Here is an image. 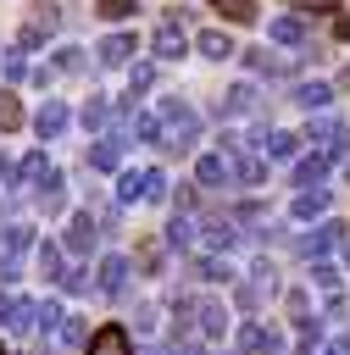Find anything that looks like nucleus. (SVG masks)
<instances>
[{"label": "nucleus", "mask_w": 350, "mask_h": 355, "mask_svg": "<svg viewBox=\"0 0 350 355\" xmlns=\"http://www.w3.org/2000/svg\"><path fill=\"white\" fill-rule=\"evenodd\" d=\"M161 133H167V150H189L200 133V116L183 100H161Z\"/></svg>", "instance_id": "nucleus-1"}, {"label": "nucleus", "mask_w": 350, "mask_h": 355, "mask_svg": "<svg viewBox=\"0 0 350 355\" xmlns=\"http://www.w3.org/2000/svg\"><path fill=\"white\" fill-rule=\"evenodd\" d=\"M239 355H283V333L272 322H244L239 327Z\"/></svg>", "instance_id": "nucleus-2"}, {"label": "nucleus", "mask_w": 350, "mask_h": 355, "mask_svg": "<svg viewBox=\"0 0 350 355\" xmlns=\"http://www.w3.org/2000/svg\"><path fill=\"white\" fill-rule=\"evenodd\" d=\"M306 139H311V144H322V155H328V161H339V155H344V139H350V133H344V122H339V116H311Z\"/></svg>", "instance_id": "nucleus-3"}, {"label": "nucleus", "mask_w": 350, "mask_h": 355, "mask_svg": "<svg viewBox=\"0 0 350 355\" xmlns=\"http://www.w3.org/2000/svg\"><path fill=\"white\" fill-rule=\"evenodd\" d=\"M272 288H278V272H272V261H256V266H250V283H239V305H244V311H256V305H261Z\"/></svg>", "instance_id": "nucleus-4"}, {"label": "nucleus", "mask_w": 350, "mask_h": 355, "mask_svg": "<svg viewBox=\"0 0 350 355\" xmlns=\"http://www.w3.org/2000/svg\"><path fill=\"white\" fill-rule=\"evenodd\" d=\"M250 144H261V150H267V161H289V155L300 150V133H283V128H256V133H250Z\"/></svg>", "instance_id": "nucleus-5"}, {"label": "nucleus", "mask_w": 350, "mask_h": 355, "mask_svg": "<svg viewBox=\"0 0 350 355\" xmlns=\"http://www.w3.org/2000/svg\"><path fill=\"white\" fill-rule=\"evenodd\" d=\"M150 44H156V55H161V61H178V55L189 50V39H183V22H178V17H167V22L150 33Z\"/></svg>", "instance_id": "nucleus-6"}, {"label": "nucleus", "mask_w": 350, "mask_h": 355, "mask_svg": "<svg viewBox=\"0 0 350 355\" xmlns=\"http://www.w3.org/2000/svg\"><path fill=\"white\" fill-rule=\"evenodd\" d=\"M61 28V6H39L33 17H28V28H22V50H33L39 39H50Z\"/></svg>", "instance_id": "nucleus-7"}, {"label": "nucleus", "mask_w": 350, "mask_h": 355, "mask_svg": "<svg viewBox=\"0 0 350 355\" xmlns=\"http://www.w3.org/2000/svg\"><path fill=\"white\" fill-rule=\"evenodd\" d=\"M94 239H100L94 216H89V211H72V222H67V250H72V255H89Z\"/></svg>", "instance_id": "nucleus-8"}, {"label": "nucleus", "mask_w": 350, "mask_h": 355, "mask_svg": "<svg viewBox=\"0 0 350 355\" xmlns=\"http://www.w3.org/2000/svg\"><path fill=\"white\" fill-rule=\"evenodd\" d=\"M333 244H344V227H339V222H322L317 233H306V239H300V255H311V261H322V255H328Z\"/></svg>", "instance_id": "nucleus-9"}, {"label": "nucleus", "mask_w": 350, "mask_h": 355, "mask_svg": "<svg viewBox=\"0 0 350 355\" xmlns=\"http://www.w3.org/2000/svg\"><path fill=\"white\" fill-rule=\"evenodd\" d=\"M267 39H272V44H300V39H306V17H294V11L272 17V22H267Z\"/></svg>", "instance_id": "nucleus-10"}, {"label": "nucleus", "mask_w": 350, "mask_h": 355, "mask_svg": "<svg viewBox=\"0 0 350 355\" xmlns=\"http://www.w3.org/2000/svg\"><path fill=\"white\" fill-rule=\"evenodd\" d=\"M261 100H256V89L250 83H233L228 94H222V105H217V116H250Z\"/></svg>", "instance_id": "nucleus-11"}, {"label": "nucleus", "mask_w": 350, "mask_h": 355, "mask_svg": "<svg viewBox=\"0 0 350 355\" xmlns=\"http://www.w3.org/2000/svg\"><path fill=\"white\" fill-rule=\"evenodd\" d=\"M89 355H133V349H128V333H122L117 322H106V327L89 338Z\"/></svg>", "instance_id": "nucleus-12"}, {"label": "nucleus", "mask_w": 350, "mask_h": 355, "mask_svg": "<svg viewBox=\"0 0 350 355\" xmlns=\"http://www.w3.org/2000/svg\"><path fill=\"white\" fill-rule=\"evenodd\" d=\"M244 61H250L256 72H294V67H300L306 55H272V50L261 44V50H244Z\"/></svg>", "instance_id": "nucleus-13"}, {"label": "nucleus", "mask_w": 350, "mask_h": 355, "mask_svg": "<svg viewBox=\"0 0 350 355\" xmlns=\"http://www.w3.org/2000/svg\"><path fill=\"white\" fill-rule=\"evenodd\" d=\"M200 233H206V244H217V250H233V244H239L233 216H206V222H200Z\"/></svg>", "instance_id": "nucleus-14"}, {"label": "nucleus", "mask_w": 350, "mask_h": 355, "mask_svg": "<svg viewBox=\"0 0 350 355\" xmlns=\"http://www.w3.org/2000/svg\"><path fill=\"white\" fill-rule=\"evenodd\" d=\"M194 50H200V55H211V61H228V55H239V50H233V39H228L222 28H206V33L194 39Z\"/></svg>", "instance_id": "nucleus-15"}, {"label": "nucleus", "mask_w": 350, "mask_h": 355, "mask_svg": "<svg viewBox=\"0 0 350 355\" xmlns=\"http://www.w3.org/2000/svg\"><path fill=\"white\" fill-rule=\"evenodd\" d=\"M133 44H139V39H133V33H106V39H100V50H94V55H100V61H106V67H117V61H128V55H133Z\"/></svg>", "instance_id": "nucleus-16"}, {"label": "nucleus", "mask_w": 350, "mask_h": 355, "mask_svg": "<svg viewBox=\"0 0 350 355\" xmlns=\"http://www.w3.org/2000/svg\"><path fill=\"white\" fill-rule=\"evenodd\" d=\"M33 128H39V139H56V133L67 128V105H61V100H44L39 116H33Z\"/></svg>", "instance_id": "nucleus-17"}, {"label": "nucleus", "mask_w": 350, "mask_h": 355, "mask_svg": "<svg viewBox=\"0 0 350 355\" xmlns=\"http://www.w3.org/2000/svg\"><path fill=\"white\" fill-rule=\"evenodd\" d=\"M89 166H94V172H117V166H122V144H117V139H94V144H89Z\"/></svg>", "instance_id": "nucleus-18"}, {"label": "nucleus", "mask_w": 350, "mask_h": 355, "mask_svg": "<svg viewBox=\"0 0 350 355\" xmlns=\"http://www.w3.org/2000/svg\"><path fill=\"white\" fill-rule=\"evenodd\" d=\"M194 178H200L206 189H217V183H228V178H233V161H228V155H200Z\"/></svg>", "instance_id": "nucleus-19"}, {"label": "nucleus", "mask_w": 350, "mask_h": 355, "mask_svg": "<svg viewBox=\"0 0 350 355\" xmlns=\"http://www.w3.org/2000/svg\"><path fill=\"white\" fill-rule=\"evenodd\" d=\"M328 200H333L328 189H300V194H294V205H289V216H300V222H306V216H322V211H328Z\"/></svg>", "instance_id": "nucleus-20"}, {"label": "nucleus", "mask_w": 350, "mask_h": 355, "mask_svg": "<svg viewBox=\"0 0 350 355\" xmlns=\"http://www.w3.org/2000/svg\"><path fill=\"white\" fill-rule=\"evenodd\" d=\"M189 272H194L200 283H228V277H233V266H228L222 255H194V261H189Z\"/></svg>", "instance_id": "nucleus-21"}, {"label": "nucleus", "mask_w": 350, "mask_h": 355, "mask_svg": "<svg viewBox=\"0 0 350 355\" xmlns=\"http://www.w3.org/2000/svg\"><path fill=\"white\" fill-rule=\"evenodd\" d=\"M44 178H50V161H44V150L22 155V166H17V183H22V189H39Z\"/></svg>", "instance_id": "nucleus-22"}, {"label": "nucleus", "mask_w": 350, "mask_h": 355, "mask_svg": "<svg viewBox=\"0 0 350 355\" xmlns=\"http://www.w3.org/2000/svg\"><path fill=\"white\" fill-rule=\"evenodd\" d=\"M328 166H333V161H328L322 150H317V155H306V161H294V183H300V189H317Z\"/></svg>", "instance_id": "nucleus-23"}, {"label": "nucleus", "mask_w": 350, "mask_h": 355, "mask_svg": "<svg viewBox=\"0 0 350 355\" xmlns=\"http://www.w3.org/2000/svg\"><path fill=\"white\" fill-rule=\"evenodd\" d=\"M122 283H128V261L122 255H106L100 261V294H122Z\"/></svg>", "instance_id": "nucleus-24"}, {"label": "nucleus", "mask_w": 350, "mask_h": 355, "mask_svg": "<svg viewBox=\"0 0 350 355\" xmlns=\"http://www.w3.org/2000/svg\"><path fill=\"white\" fill-rule=\"evenodd\" d=\"M333 100V89L328 83H294V105H306V111H322Z\"/></svg>", "instance_id": "nucleus-25"}, {"label": "nucleus", "mask_w": 350, "mask_h": 355, "mask_svg": "<svg viewBox=\"0 0 350 355\" xmlns=\"http://www.w3.org/2000/svg\"><path fill=\"white\" fill-rule=\"evenodd\" d=\"M172 250H189V239H194V222L183 216V211H172V222H167V233H161Z\"/></svg>", "instance_id": "nucleus-26"}, {"label": "nucleus", "mask_w": 350, "mask_h": 355, "mask_svg": "<svg viewBox=\"0 0 350 355\" xmlns=\"http://www.w3.org/2000/svg\"><path fill=\"white\" fill-rule=\"evenodd\" d=\"M33 261H39V277L67 283V272H61V250H56V244H39V255H33Z\"/></svg>", "instance_id": "nucleus-27"}, {"label": "nucleus", "mask_w": 350, "mask_h": 355, "mask_svg": "<svg viewBox=\"0 0 350 355\" xmlns=\"http://www.w3.org/2000/svg\"><path fill=\"white\" fill-rule=\"evenodd\" d=\"M211 11H222L228 22H256L261 6H256V0H211Z\"/></svg>", "instance_id": "nucleus-28"}, {"label": "nucleus", "mask_w": 350, "mask_h": 355, "mask_svg": "<svg viewBox=\"0 0 350 355\" xmlns=\"http://www.w3.org/2000/svg\"><path fill=\"white\" fill-rule=\"evenodd\" d=\"M233 178H239V183H261V178H267V161H261V155H239V161H233Z\"/></svg>", "instance_id": "nucleus-29"}, {"label": "nucleus", "mask_w": 350, "mask_h": 355, "mask_svg": "<svg viewBox=\"0 0 350 355\" xmlns=\"http://www.w3.org/2000/svg\"><path fill=\"white\" fill-rule=\"evenodd\" d=\"M117 200H122V205L144 200V172H122V178H117Z\"/></svg>", "instance_id": "nucleus-30"}, {"label": "nucleus", "mask_w": 350, "mask_h": 355, "mask_svg": "<svg viewBox=\"0 0 350 355\" xmlns=\"http://www.w3.org/2000/svg\"><path fill=\"white\" fill-rule=\"evenodd\" d=\"M11 128H22V105L11 89H0V133H11Z\"/></svg>", "instance_id": "nucleus-31"}, {"label": "nucleus", "mask_w": 350, "mask_h": 355, "mask_svg": "<svg viewBox=\"0 0 350 355\" xmlns=\"http://www.w3.org/2000/svg\"><path fill=\"white\" fill-rule=\"evenodd\" d=\"M0 72H6V78H11V83H17V78H28V55H22V44H17V50H6V55H0Z\"/></svg>", "instance_id": "nucleus-32"}, {"label": "nucleus", "mask_w": 350, "mask_h": 355, "mask_svg": "<svg viewBox=\"0 0 350 355\" xmlns=\"http://www.w3.org/2000/svg\"><path fill=\"white\" fill-rule=\"evenodd\" d=\"M106 116H111V105H106L100 94H89V105H83V128H106Z\"/></svg>", "instance_id": "nucleus-33"}, {"label": "nucleus", "mask_w": 350, "mask_h": 355, "mask_svg": "<svg viewBox=\"0 0 350 355\" xmlns=\"http://www.w3.org/2000/svg\"><path fill=\"white\" fill-rule=\"evenodd\" d=\"M133 133H139L144 144H156V139H161V116H150V111H139V116H133Z\"/></svg>", "instance_id": "nucleus-34"}, {"label": "nucleus", "mask_w": 350, "mask_h": 355, "mask_svg": "<svg viewBox=\"0 0 350 355\" xmlns=\"http://www.w3.org/2000/svg\"><path fill=\"white\" fill-rule=\"evenodd\" d=\"M311 283H317V288H328V294H339V272H333L328 261H311Z\"/></svg>", "instance_id": "nucleus-35"}, {"label": "nucleus", "mask_w": 350, "mask_h": 355, "mask_svg": "<svg viewBox=\"0 0 350 355\" xmlns=\"http://www.w3.org/2000/svg\"><path fill=\"white\" fill-rule=\"evenodd\" d=\"M94 11H100V17H111V22H122V17H133L139 6H133V0H94Z\"/></svg>", "instance_id": "nucleus-36"}, {"label": "nucleus", "mask_w": 350, "mask_h": 355, "mask_svg": "<svg viewBox=\"0 0 350 355\" xmlns=\"http://www.w3.org/2000/svg\"><path fill=\"white\" fill-rule=\"evenodd\" d=\"M150 83H156V67H133V72H128V100H133V94H144Z\"/></svg>", "instance_id": "nucleus-37"}, {"label": "nucleus", "mask_w": 350, "mask_h": 355, "mask_svg": "<svg viewBox=\"0 0 350 355\" xmlns=\"http://www.w3.org/2000/svg\"><path fill=\"white\" fill-rule=\"evenodd\" d=\"M144 200H167V172L144 166Z\"/></svg>", "instance_id": "nucleus-38"}, {"label": "nucleus", "mask_w": 350, "mask_h": 355, "mask_svg": "<svg viewBox=\"0 0 350 355\" xmlns=\"http://www.w3.org/2000/svg\"><path fill=\"white\" fill-rule=\"evenodd\" d=\"M139 266L144 272H161V239H144L139 244Z\"/></svg>", "instance_id": "nucleus-39"}, {"label": "nucleus", "mask_w": 350, "mask_h": 355, "mask_svg": "<svg viewBox=\"0 0 350 355\" xmlns=\"http://www.w3.org/2000/svg\"><path fill=\"white\" fill-rule=\"evenodd\" d=\"M78 67H83V50H78V44L56 50V72H78Z\"/></svg>", "instance_id": "nucleus-40"}, {"label": "nucleus", "mask_w": 350, "mask_h": 355, "mask_svg": "<svg viewBox=\"0 0 350 355\" xmlns=\"http://www.w3.org/2000/svg\"><path fill=\"white\" fill-rule=\"evenodd\" d=\"M306 305H311L306 288H289V316H294V322H306Z\"/></svg>", "instance_id": "nucleus-41"}, {"label": "nucleus", "mask_w": 350, "mask_h": 355, "mask_svg": "<svg viewBox=\"0 0 350 355\" xmlns=\"http://www.w3.org/2000/svg\"><path fill=\"white\" fill-rule=\"evenodd\" d=\"M61 338H67V344H83V322L67 316V322H61Z\"/></svg>", "instance_id": "nucleus-42"}, {"label": "nucleus", "mask_w": 350, "mask_h": 355, "mask_svg": "<svg viewBox=\"0 0 350 355\" xmlns=\"http://www.w3.org/2000/svg\"><path fill=\"white\" fill-rule=\"evenodd\" d=\"M11 316H17V300H11V294H0V322H11Z\"/></svg>", "instance_id": "nucleus-43"}, {"label": "nucleus", "mask_w": 350, "mask_h": 355, "mask_svg": "<svg viewBox=\"0 0 350 355\" xmlns=\"http://www.w3.org/2000/svg\"><path fill=\"white\" fill-rule=\"evenodd\" d=\"M322 355H350V338H333V344H322Z\"/></svg>", "instance_id": "nucleus-44"}, {"label": "nucleus", "mask_w": 350, "mask_h": 355, "mask_svg": "<svg viewBox=\"0 0 350 355\" xmlns=\"http://www.w3.org/2000/svg\"><path fill=\"white\" fill-rule=\"evenodd\" d=\"M333 33H339V39H350V17H339V22H333Z\"/></svg>", "instance_id": "nucleus-45"}, {"label": "nucleus", "mask_w": 350, "mask_h": 355, "mask_svg": "<svg viewBox=\"0 0 350 355\" xmlns=\"http://www.w3.org/2000/svg\"><path fill=\"white\" fill-rule=\"evenodd\" d=\"M6 172H11V166H6V155H0V183H6Z\"/></svg>", "instance_id": "nucleus-46"}, {"label": "nucleus", "mask_w": 350, "mask_h": 355, "mask_svg": "<svg viewBox=\"0 0 350 355\" xmlns=\"http://www.w3.org/2000/svg\"><path fill=\"white\" fill-rule=\"evenodd\" d=\"M344 266H350V239H344Z\"/></svg>", "instance_id": "nucleus-47"}, {"label": "nucleus", "mask_w": 350, "mask_h": 355, "mask_svg": "<svg viewBox=\"0 0 350 355\" xmlns=\"http://www.w3.org/2000/svg\"><path fill=\"white\" fill-rule=\"evenodd\" d=\"M0 355H6V344H0Z\"/></svg>", "instance_id": "nucleus-48"}]
</instances>
